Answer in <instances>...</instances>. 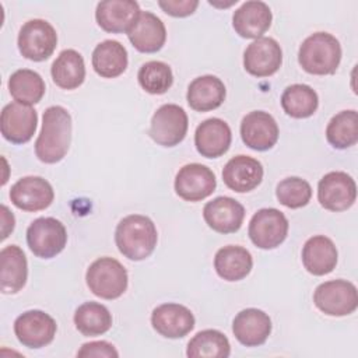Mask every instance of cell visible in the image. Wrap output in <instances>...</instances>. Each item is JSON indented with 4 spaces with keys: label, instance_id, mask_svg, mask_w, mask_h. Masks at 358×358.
Returning a JSON list of instances; mask_svg holds the SVG:
<instances>
[{
    "label": "cell",
    "instance_id": "1",
    "mask_svg": "<svg viewBox=\"0 0 358 358\" xmlns=\"http://www.w3.org/2000/svg\"><path fill=\"white\" fill-rule=\"evenodd\" d=\"M71 141V116L63 106H49L43 112L42 129L35 141V154L45 164L62 161Z\"/></svg>",
    "mask_w": 358,
    "mask_h": 358
},
{
    "label": "cell",
    "instance_id": "11",
    "mask_svg": "<svg viewBox=\"0 0 358 358\" xmlns=\"http://www.w3.org/2000/svg\"><path fill=\"white\" fill-rule=\"evenodd\" d=\"M357 199V185L354 179L341 171L326 173L317 185V200L320 206L330 211L348 210Z\"/></svg>",
    "mask_w": 358,
    "mask_h": 358
},
{
    "label": "cell",
    "instance_id": "20",
    "mask_svg": "<svg viewBox=\"0 0 358 358\" xmlns=\"http://www.w3.org/2000/svg\"><path fill=\"white\" fill-rule=\"evenodd\" d=\"M263 173L264 171L260 161L248 155H236L225 164L222 180L231 190L246 193L260 185Z\"/></svg>",
    "mask_w": 358,
    "mask_h": 358
},
{
    "label": "cell",
    "instance_id": "39",
    "mask_svg": "<svg viewBox=\"0 0 358 358\" xmlns=\"http://www.w3.org/2000/svg\"><path fill=\"white\" fill-rule=\"evenodd\" d=\"M158 6L164 10V13L172 17H187L196 11L199 7L197 0H161Z\"/></svg>",
    "mask_w": 358,
    "mask_h": 358
},
{
    "label": "cell",
    "instance_id": "4",
    "mask_svg": "<svg viewBox=\"0 0 358 358\" xmlns=\"http://www.w3.org/2000/svg\"><path fill=\"white\" fill-rule=\"evenodd\" d=\"M90 291L102 299H116L127 289V270L113 257H99L85 273Z\"/></svg>",
    "mask_w": 358,
    "mask_h": 358
},
{
    "label": "cell",
    "instance_id": "7",
    "mask_svg": "<svg viewBox=\"0 0 358 358\" xmlns=\"http://www.w3.org/2000/svg\"><path fill=\"white\" fill-rule=\"evenodd\" d=\"M313 302L324 315L347 316L358 306L357 288L347 280L326 281L316 287L313 292Z\"/></svg>",
    "mask_w": 358,
    "mask_h": 358
},
{
    "label": "cell",
    "instance_id": "16",
    "mask_svg": "<svg viewBox=\"0 0 358 358\" xmlns=\"http://www.w3.org/2000/svg\"><path fill=\"white\" fill-rule=\"evenodd\" d=\"M154 330L166 338H182L194 327V316L180 303H162L151 313Z\"/></svg>",
    "mask_w": 358,
    "mask_h": 358
},
{
    "label": "cell",
    "instance_id": "12",
    "mask_svg": "<svg viewBox=\"0 0 358 358\" xmlns=\"http://www.w3.org/2000/svg\"><path fill=\"white\" fill-rule=\"evenodd\" d=\"M38 113L29 105L11 102L6 105L0 116L3 137L13 144H25L35 134Z\"/></svg>",
    "mask_w": 358,
    "mask_h": 358
},
{
    "label": "cell",
    "instance_id": "9",
    "mask_svg": "<svg viewBox=\"0 0 358 358\" xmlns=\"http://www.w3.org/2000/svg\"><path fill=\"white\" fill-rule=\"evenodd\" d=\"M248 234L255 246L266 250L274 249L288 235V220L277 208H262L250 218Z\"/></svg>",
    "mask_w": 358,
    "mask_h": 358
},
{
    "label": "cell",
    "instance_id": "29",
    "mask_svg": "<svg viewBox=\"0 0 358 358\" xmlns=\"http://www.w3.org/2000/svg\"><path fill=\"white\" fill-rule=\"evenodd\" d=\"M127 50L117 41L106 39L92 52V67L102 78L119 77L127 69Z\"/></svg>",
    "mask_w": 358,
    "mask_h": 358
},
{
    "label": "cell",
    "instance_id": "5",
    "mask_svg": "<svg viewBox=\"0 0 358 358\" xmlns=\"http://www.w3.org/2000/svg\"><path fill=\"white\" fill-rule=\"evenodd\" d=\"M27 243L31 252L41 259L57 256L67 243L64 225L53 217H41L31 222L27 229Z\"/></svg>",
    "mask_w": 358,
    "mask_h": 358
},
{
    "label": "cell",
    "instance_id": "22",
    "mask_svg": "<svg viewBox=\"0 0 358 358\" xmlns=\"http://www.w3.org/2000/svg\"><path fill=\"white\" fill-rule=\"evenodd\" d=\"M232 140V133L227 122L218 117H210L201 122L194 133V145L206 158H218L224 155Z\"/></svg>",
    "mask_w": 358,
    "mask_h": 358
},
{
    "label": "cell",
    "instance_id": "19",
    "mask_svg": "<svg viewBox=\"0 0 358 358\" xmlns=\"http://www.w3.org/2000/svg\"><path fill=\"white\" fill-rule=\"evenodd\" d=\"M141 14L133 0H105L98 3L95 18L98 25L110 34L127 32Z\"/></svg>",
    "mask_w": 358,
    "mask_h": 358
},
{
    "label": "cell",
    "instance_id": "40",
    "mask_svg": "<svg viewBox=\"0 0 358 358\" xmlns=\"http://www.w3.org/2000/svg\"><path fill=\"white\" fill-rule=\"evenodd\" d=\"M1 221H3V225H1V239H6L8 236V234L13 232L14 224H15L14 215L8 211V208L6 206H1Z\"/></svg>",
    "mask_w": 358,
    "mask_h": 358
},
{
    "label": "cell",
    "instance_id": "8",
    "mask_svg": "<svg viewBox=\"0 0 358 358\" xmlns=\"http://www.w3.org/2000/svg\"><path fill=\"white\" fill-rule=\"evenodd\" d=\"M187 115L183 108L175 103L159 106L152 115L150 137L162 147H175L183 141L187 133Z\"/></svg>",
    "mask_w": 358,
    "mask_h": 358
},
{
    "label": "cell",
    "instance_id": "18",
    "mask_svg": "<svg viewBox=\"0 0 358 358\" xmlns=\"http://www.w3.org/2000/svg\"><path fill=\"white\" fill-rule=\"evenodd\" d=\"M203 217L213 231L220 234H234L242 227L245 208L235 199L220 196L204 206Z\"/></svg>",
    "mask_w": 358,
    "mask_h": 358
},
{
    "label": "cell",
    "instance_id": "35",
    "mask_svg": "<svg viewBox=\"0 0 358 358\" xmlns=\"http://www.w3.org/2000/svg\"><path fill=\"white\" fill-rule=\"evenodd\" d=\"M326 138L337 150L355 145L358 141L357 110H341L334 115L326 127Z\"/></svg>",
    "mask_w": 358,
    "mask_h": 358
},
{
    "label": "cell",
    "instance_id": "15",
    "mask_svg": "<svg viewBox=\"0 0 358 358\" xmlns=\"http://www.w3.org/2000/svg\"><path fill=\"white\" fill-rule=\"evenodd\" d=\"M282 50L273 38L255 39L243 53V67L255 77H270L281 67Z\"/></svg>",
    "mask_w": 358,
    "mask_h": 358
},
{
    "label": "cell",
    "instance_id": "27",
    "mask_svg": "<svg viewBox=\"0 0 358 358\" xmlns=\"http://www.w3.org/2000/svg\"><path fill=\"white\" fill-rule=\"evenodd\" d=\"M225 94L224 83L218 77L207 74L194 78L189 84L186 99L193 110L208 112L221 106Z\"/></svg>",
    "mask_w": 358,
    "mask_h": 358
},
{
    "label": "cell",
    "instance_id": "23",
    "mask_svg": "<svg viewBox=\"0 0 358 358\" xmlns=\"http://www.w3.org/2000/svg\"><path fill=\"white\" fill-rule=\"evenodd\" d=\"M271 10L264 1H245L232 17L235 32L246 39H257L271 25Z\"/></svg>",
    "mask_w": 358,
    "mask_h": 358
},
{
    "label": "cell",
    "instance_id": "10",
    "mask_svg": "<svg viewBox=\"0 0 358 358\" xmlns=\"http://www.w3.org/2000/svg\"><path fill=\"white\" fill-rule=\"evenodd\" d=\"M55 319L43 310H27L14 322V333L18 341L28 348H42L50 344L56 336Z\"/></svg>",
    "mask_w": 358,
    "mask_h": 358
},
{
    "label": "cell",
    "instance_id": "25",
    "mask_svg": "<svg viewBox=\"0 0 358 358\" xmlns=\"http://www.w3.org/2000/svg\"><path fill=\"white\" fill-rule=\"evenodd\" d=\"M28 278V263L22 249L8 245L0 252V289L3 294H17Z\"/></svg>",
    "mask_w": 358,
    "mask_h": 358
},
{
    "label": "cell",
    "instance_id": "14",
    "mask_svg": "<svg viewBox=\"0 0 358 358\" xmlns=\"http://www.w3.org/2000/svg\"><path fill=\"white\" fill-rule=\"evenodd\" d=\"M55 199L52 185L41 176H24L10 190L11 203L22 211H41L48 208Z\"/></svg>",
    "mask_w": 358,
    "mask_h": 358
},
{
    "label": "cell",
    "instance_id": "24",
    "mask_svg": "<svg viewBox=\"0 0 358 358\" xmlns=\"http://www.w3.org/2000/svg\"><path fill=\"white\" fill-rule=\"evenodd\" d=\"M129 41L141 53L158 52L166 41V29L161 18L150 11H141L136 22L127 31Z\"/></svg>",
    "mask_w": 358,
    "mask_h": 358
},
{
    "label": "cell",
    "instance_id": "17",
    "mask_svg": "<svg viewBox=\"0 0 358 358\" xmlns=\"http://www.w3.org/2000/svg\"><path fill=\"white\" fill-rule=\"evenodd\" d=\"M278 124L275 119L264 110L248 113L241 123L242 141L252 150H270L278 140Z\"/></svg>",
    "mask_w": 358,
    "mask_h": 358
},
{
    "label": "cell",
    "instance_id": "30",
    "mask_svg": "<svg viewBox=\"0 0 358 358\" xmlns=\"http://www.w3.org/2000/svg\"><path fill=\"white\" fill-rule=\"evenodd\" d=\"M50 74L57 87L63 90L78 88L85 78V64L83 56L74 49L60 52L52 64Z\"/></svg>",
    "mask_w": 358,
    "mask_h": 358
},
{
    "label": "cell",
    "instance_id": "33",
    "mask_svg": "<svg viewBox=\"0 0 358 358\" xmlns=\"http://www.w3.org/2000/svg\"><path fill=\"white\" fill-rule=\"evenodd\" d=\"M74 324L83 336H101L112 327V315L102 303L85 302L77 308Z\"/></svg>",
    "mask_w": 358,
    "mask_h": 358
},
{
    "label": "cell",
    "instance_id": "37",
    "mask_svg": "<svg viewBox=\"0 0 358 358\" xmlns=\"http://www.w3.org/2000/svg\"><path fill=\"white\" fill-rule=\"evenodd\" d=\"M275 196L282 206L288 208H301L310 201L312 187L305 179L289 176L277 185Z\"/></svg>",
    "mask_w": 358,
    "mask_h": 358
},
{
    "label": "cell",
    "instance_id": "2",
    "mask_svg": "<svg viewBox=\"0 0 358 358\" xmlns=\"http://www.w3.org/2000/svg\"><path fill=\"white\" fill-rule=\"evenodd\" d=\"M158 234L154 222L141 214H131L119 221L115 242L119 252L129 260L147 259L155 249Z\"/></svg>",
    "mask_w": 358,
    "mask_h": 358
},
{
    "label": "cell",
    "instance_id": "38",
    "mask_svg": "<svg viewBox=\"0 0 358 358\" xmlns=\"http://www.w3.org/2000/svg\"><path fill=\"white\" fill-rule=\"evenodd\" d=\"M77 357H106V358H117L119 352L116 348L108 343V341H90L81 345V348L77 351Z\"/></svg>",
    "mask_w": 358,
    "mask_h": 358
},
{
    "label": "cell",
    "instance_id": "3",
    "mask_svg": "<svg viewBox=\"0 0 358 358\" xmlns=\"http://www.w3.org/2000/svg\"><path fill=\"white\" fill-rule=\"evenodd\" d=\"M298 62L309 74H333L341 62L340 42L331 34L315 32L299 46Z\"/></svg>",
    "mask_w": 358,
    "mask_h": 358
},
{
    "label": "cell",
    "instance_id": "31",
    "mask_svg": "<svg viewBox=\"0 0 358 358\" xmlns=\"http://www.w3.org/2000/svg\"><path fill=\"white\" fill-rule=\"evenodd\" d=\"M8 91L15 102L31 106L45 95V81L36 71L20 69L10 76Z\"/></svg>",
    "mask_w": 358,
    "mask_h": 358
},
{
    "label": "cell",
    "instance_id": "26",
    "mask_svg": "<svg viewBox=\"0 0 358 358\" xmlns=\"http://www.w3.org/2000/svg\"><path fill=\"white\" fill-rule=\"evenodd\" d=\"M337 249L333 241L324 235L309 238L302 248V263L313 275L331 273L337 264Z\"/></svg>",
    "mask_w": 358,
    "mask_h": 358
},
{
    "label": "cell",
    "instance_id": "13",
    "mask_svg": "<svg viewBox=\"0 0 358 358\" xmlns=\"http://www.w3.org/2000/svg\"><path fill=\"white\" fill-rule=\"evenodd\" d=\"M214 172L201 164H187L179 169L175 178V192L186 201H200L215 190Z\"/></svg>",
    "mask_w": 358,
    "mask_h": 358
},
{
    "label": "cell",
    "instance_id": "32",
    "mask_svg": "<svg viewBox=\"0 0 358 358\" xmlns=\"http://www.w3.org/2000/svg\"><path fill=\"white\" fill-rule=\"evenodd\" d=\"M281 106L288 116L305 119L316 112L319 98L312 87L306 84H292L284 90L281 95Z\"/></svg>",
    "mask_w": 358,
    "mask_h": 358
},
{
    "label": "cell",
    "instance_id": "36",
    "mask_svg": "<svg viewBox=\"0 0 358 358\" xmlns=\"http://www.w3.org/2000/svg\"><path fill=\"white\" fill-rule=\"evenodd\" d=\"M137 78L141 88L152 95L165 94L173 83L171 67L166 63L158 60L144 63L138 70Z\"/></svg>",
    "mask_w": 358,
    "mask_h": 358
},
{
    "label": "cell",
    "instance_id": "34",
    "mask_svg": "<svg viewBox=\"0 0 358 358\" xmlns=\"http://www.w3.org/2000/svg\"><path fill=\"white\" fill-rule=\"evenodd\" d=\"M231 354V344L227 336L218 330L207 329L199 331L189 343L186 355L189 358H227Z\"/></svg>",
    "mask_w": 358,
    "mask_h": 358
},
{
    "label": "cell",
    "instance_id": "6",
    "mask_svg": "<svg viewBox=\"0 0 358 358\" xmlns=\"http://www.w3.org/2000/svg\"><path fill=\"white\" fill-rule=\"evenodd\" d=\"M57 46L56 29L45 20L27 21L18 34L20 53L32 62H43L52 56Z\"/></svg>",
    "mask_w": 358,
    "mask_h": 358
},
{
    "label": "cell",
    "instance_id": "21",
    "mask_svg": "<svg viewBox=\"0 0 358 358\" xmlns=\"http://www.w3.org/2000/svg\"><path fill=\"white\" fill-rule=\"evenodd\" d=\"M232 331L241 344L246 347H257L264 344L268 338L271 333V319L260 309L248 308L235 316Z\"/></svg>",
    "mask_w": 358,
    "mask_h": 358
},
{
    "label": "cell",
    "instance_id": "28",
    "mask_svg": "<svg viewBox=\"0 0 358 358\" xmlns=\"http://www.w3.org/2000/svg\"><path fill=\"white\" fill-rule=\"evenodd\" d=\"M253 259L248 249L236 245H228L215 253L214 268L225 281L243 280L252 270Z\"/></svg>",
    "mask_w": 358,
    "mask_h": 358
}]
</instances>
